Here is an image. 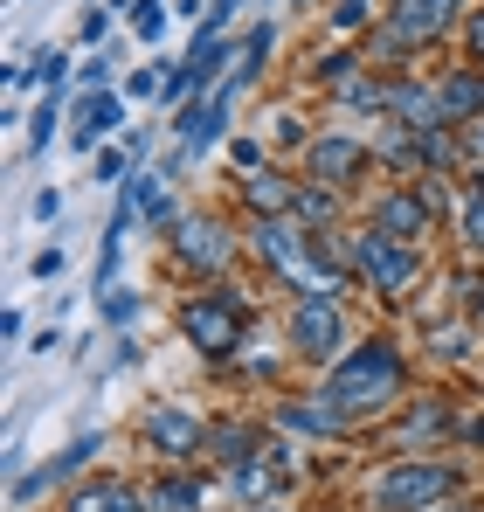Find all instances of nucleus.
Instances as JSON below:
<instances>
[{"label":"nucleus","mask_w":484,"mask_h":512,"mask_svg":"<svg viewBox=\"0 0 484 512\" xmlns=\"http://www.w3.org/2000/svg\"><path fill=\"white\" fill-rule=\"evenodd\" d=\"M408 388V360L395 340H360L346 346L339 360H332V374H325V409L339 416V423H367V416H381V409H395Z\"/></svg>","instance_id":"nucleus-1"},{"label":"nucleus","mask_w":484,"mask_h":512,"mask_svg":"<svg viewBox=\"0 0 484 512\" xmlns=\"http://www.w3.org/2000/svg\"><path fill=\"white\" fill-rule=\"evenodd\" d=\"M464 485L457 464H436V457H402L374 478V512H436L450 492Z\"/></svg>","instance_id":"nucleus-2"},{"label":"nucleus","mask_w":484,"mask_h":512,"mask_svg":"<svg viewBox=\"0 0 484 512\" xmlns=\"http://www.w3.org/2000/svg\"><path fill=\"white\" fill-rule=\"evenodd\" d=\"M242 326H249V305H242L236 291H208V298L180 305V333H187V346H201L208 360H229L242 346Z\"/></svg>","instance_id":"nucleus-3"},{"label":"nucleus","mask_w":484,"mask_h":512,"mask_svg":"<svg viewBox=\"0 0 484 512\" xmlns=\"http://www.w3.org/2000/svg\"><path fill=\"white\" fill-rule=\"evenodd\" d=\"M346 256H353V277H367L381 298H402L408 284L422 277V256H415V243H395V236H381V229L346 236Z\"/></svg>","instance_id":"nucleus-4"},{"label":"nucleus","mask_w":484,"mask_h":512,"mask_svg":"<svg viewBox=\"0 0 484 512\" xmlns=\"http://www.w3.org/2000/svg\"><path fill=\"white\" fill-rule=\"evenodd\" d=\"M284 340L298 346L305 360H339V353H346V312H339V298H332V291H305V298L291 305Z\"/></svg>","instance_id":"nucleus-5"},{"label":"nucleus","mask_w":484,"mask_h":512,"mask_svg":"<svg viewBox=\"0 0 484 512\" xmlns=\"http://www.w3.org/2000/svg\"><path fill=\"white\" fill-rule=\"evenodd\" d=\"M443 208V194L422 180V187H388L381 201H374V229L381 236H395V243H415V236H429V215Z\"/></svg>","instance_id":"nucleus-6"},{"label":"nucleus","mask_w":484,"mask_h":512,"mask_svg":"<svg viewBox=\"0 0 484 512\" xmlns=\"http://www.w3.org/2000/svg\"><path fill=\"white\" fill-rule=\"evenodd\" d=\"M208 436H215V429L201 423L194 409H180V402H153V409H146V443H153L160 457H194Z\"/></svg>","instance_id":"nucleus-7"},{"label":"nucleus","mask_w":484,"mask_h":512,"mask_svg":"<svg viewBox=\"0 0 484 512\" xmlns=\"http://www.w3.org/2000/svg\"><path fill=\"white\" fill-rule=\"evenodd\" d=\"M173 256L194 263V270H222V263L236 256V236H229L215 215H180V229H173Z\"/></svg>","instance_id":"nucleus-8"},{"label":"nucleus","mask_w":484,"mask_h":512,"mask_svg":"<svg viewBox=\"0 0 484 512\" xmlns=\"http://www.w3.org/2000/svg\"><path fill=\"white\" fill-rule=\"evenodd\" d=\"M118 125H125V97H118V90H83V97H77V118H70V146L97 153Z\"/></svg>","instance_id":"nucleus-9"},{"label":"nucleus","mask_w":484,"mask_h":512,"mask_svg":"<svg viewBox=\"0 0 484 512\" xmlns=\"http://www.w3.org/2000/svg\"><path fill=\"white\" fill-rule=\"evenodd\" d=\"M457 14H464V0H395L388 28L402 42H436L443 28H457Z\"/></svg>","instance_id":"nucleus-10"},{"label":"nucleus","mask_w":484,"mask_h":512,"mask_svg":"<svg viewBox=\"0 0 484 512\" xmlns=\"http://www.w3.org/2000/svg\"><path fill=\"white\" fill-rule=\"evenodd\" d=\"M90 457H97V436H77V443H70V450H63L56 464H42V471H21V478H14V506H28V499H42L49 485L77 478V471L90 464Z\"/></svg>","instance_id":"nucleus-11"},{"label":"nucleus","mask_w":484,"mask_h":512,"mask_svg":"<svg viewBox=\"0 0 484 512\" xmlns=\"http://www.w3.org/2000/svg\"><path fill=\"white\" fill-rule=\"evenodd\" d=\"M360 167H367V146H360V139H346V132L312 139V173H319V180L346 187V180H360Z\"/></svg>","instance_id":"nucleus-12"},{"label":"nucleus","mask_w":484,"mask_h":512,"mask_svg":"<svg viewBox=\"0 0 484 512\" xmlns=\"http://www.w3.org/2000/svg\"><path fill=\"white\" fill-rule=\"evenodd\" d=\"M125 194L139 201V215H146L153 229H180V208H173V194L160 187V173H139V180H132Z\"/></svg>","instance_id":"nucleus-13"},{"label":"nucleus","mask_w":484,"mask_h":512,"mask_svg":"<svg viewBox=\"0 0 484 512\" xmlns=\"http://www.w3.org/2000/svg\"><path fill=\"white\" fill-rule=\"evenodd\" d=\"M153 499H139L132 485H83L77 499H70V512H146Z\"/></svg>","instance_id":"nucleus-14"},{"label":"nucleus","mask_w":484,"mask_h":512,"mask_svg":"<svg viewBox=\"0 0 484 512\" xmlns=\"http://www.w3.org/2000/svg\"><path fill=\"white\" fill-rule=\"evenodd\" d=\"M436 104H443V125H457V118H471V111H484V77H450V84L436 90Z\"/></svg>","instance_id":"nucleus-15"},{"label":"nucleus","mask_w":484,"mask_h":512,"mask_svg":"<svg viewBox=\"0 0 484 512\" xmlns=\"http://www.w3.org/2000/svg\"><path fill=\"white\" fill-rule=\"evenodd\" d=\"M249 208L256 215H284V208H298V187L284 173H249Z\"/></svg>","instance_id":"nucleus-16"},{"label":"nucleus","mask_w":484,"mask_h":512,"mask_svg":"<svg viewBox=\"0 0 484 512\" xmlns=\"http://www.w3.org/2000/svg\"><path fill=\"white\" fill-rule=\"evenodd\" d=\"M270 42H277V28L263 21V28H249V42L236 49V70H229V84L222 90H242V84H256V70H263V56H270Z\"/></svg>","instance_id":"nucleus-17"},{"label":"nucleus","mask_w":484,"mask_h":512,"mask_svg":"<svg viewBox=\"0 0 484 512\" xmlns=\"http://www.w3.org/2000/svg\"><path fill=\"white\" fill-rule=\"evenodd\" d=\"M208 443H215V457H222V464H236V471L256 457V429H249V423H222Z\"/></svg>","instance_id":"nucleus-18"},{"label":"nucleus","mask_w":484,"mask_h":512,"mask_svg":"<svg viewBox=\"0 0 484 512\" xmlns=\"http://www.w3.org/2000/svg\"><path fill=\"white\" fill-rule=\"evenodd\" d=\"M277 423H291V429H305V436H339V416H332V409H298V402H284V409H277Z\"/></svg>","instance_id":"nucleus-19"},{"label":"nucleus","mask_w":484,"mask_h":512,"mask_svg":"<svg viewBox=\"0 0 484 512\" xmlns=\"http://www.w3.org/2000/svg\"><path fill=\"white\" fill-rule=\"evenodd\" d=\"M63 70H70V63H63V49H35V63H28V70H7V84H28V77H35V84H63Z\"/></svg>","instance_id":"nucleus-20"},{"label":"nucleus","mask_w":484,"mask_h":512,"mask_svg":"<svg viewBox=\"0 0 484 512\" xmlns=\"http://www.w3.org/2000/svg\"><path fill=\"white\" fill-rule=\"evenodd\" d=\"M201 506V485L194 478H166V485H153V512H194Z\"/></svg>","instance_id":"nucleus-21"},{"label":"nucleus","mask_w":484,"mask_h":512,"mask_svg":"<svg viewBox=\"0 0 484 512\" xmlns=\"http://www.w3.org/2000/svg\"><path fill=\"white\" fill-rule=\"evenodd\" d=\"M139 312H146V298H139V291H125V284H104V319H111V326H132Z\"/></svg>","instance_id":"nucleus-22"},{"label":"nucleus","mask_w":484,"mask_h":512,"mask_svg":"<svg viewBox=\"0 0 484 512\" xmlns=\"http://www.w3.org/2000/svg\"><path fill=\"white\" fill-rule=\"evenodd\" d=\"M132 35H139V42H160L166 35V0H139V7H132Z\"/></svg>","instance_id":"nucleus-23"},{"label":"nucleus","mask_w":484,"mask_h":512,"mask_svg":"<svg viewBox=\"0 0 484 512\" xmlns=\"http://www.w3.org/2000/svg\"><path fill=\"white\" fill-rule=\"evenodd\" d=\"M464 243L484 250V180H471V194H464Z\"/></svg>","instance_id":"nucleus-24"},{"label":"nucleus","mask_w":484,"mask_h":512,"mask_svg":"<svg viewBox=\"0 0 484 512\" xmlns=\"http://www.w3.org/2000/svg\"><path fill=\"white\" fill-rule=\"evenodd\" d=\"M125 160H132L125 146H97V187H132L125 180Z\"/></svg>","instance_id":"nucleus-25"},{"label":"nucleus","mask_w":484,"mask_h":512,"mask_svg":"<svg viewBox=\"0 0 484 512\" xmlns=\"http://www.w3.org/2000/svg\"><path fill=\"white\" fill-rule=\"evenodd\" d=\"M298 222H305V229L332 222V194H325V187H298Z\"/></svg>","instance_id":"nucleus-26"},{"label":"nucleus","mask_w":484,"mask_h":512,"mask_svg":"<svg viewBox=\"0 0 484 512\" xmlns=\"http://www.w3.org/2000/svg\"><path fill=\"white\" fill-rule=\"evenodd\" d=\"M443 429H450V409H443V402H429V409H415V416H408V443H415V436H443Z\"/></svg>","instance_id":"nucleus-27"},{"label":"nucleus","mask_w":484,"mask_h":512,"mask_svg":"<svg viewBox=\"0 0 484 512\" xmlns=\"http://www.w3.org/2000/svg\"><path fill=\"white\" fill-rule=\"evenodd\" d=\"M56 118H63V111H56V90H49V97L35 104V132H28V146H35V153L49 146V132H56Z\"/></svg>","instance_id":"nucleus-28"},{"label":"nucleus","mask_w":484,"mask_h":512,"mask_svg":"<svg viewBox=\"0 0 484 512\" xmlns=\"http://www.w3.org/2000/svg\"><path fill=\"white\" fill-rule=\"evenodd\" d=\"M332 28H339V35L367 28V0H339V7H332Z\"/></svg>","instance_id":"nucleus-29"},{"label":"nucleus","mask_w":484,"mask_h":512,"mask_svg":"<svg viewBox=\"0 0 484 512\" xmlns=\"http://www.w3.org/2000/svg\"><path fill=\"white\" fill-rule=\"evenodd\" d=\"M35 215H42V222H56V215H63V194H56V187H42V194H35Z\"/></svg>","instance_id":"nucleus-30"},{"label":"nucleus","mask_w":484,"mask_h":512,"mask_svg":"<svg viewBox=\"0 0 484 512\" xmlns=\"http://www.w3.org/2000/svg\"><path fill=\"white\" fill-rule=\"evenodd\" d=\"M104 70H111V63H104V56H90V63L77 70V84H83V90H97V84H104Z\"/></svg>","instance_id":"nucleus-31"},{"label":"nucleus","mask_w":484,"mask_h":512,"mask_svg":"<svg viewBox=\"0 0 484 512\" xmlns=\"http://www.w3.org/2000/svg\"><path fill=\"white\" fill-rule=\"evenodd\" d=\"M35 277H63V250H42V256H35Z\"/></svg>","instance_id":"nucleus-32"},{"label":"nucleus","mask_w":484,"mask_h":512,"mask_svg":"<svg viewBox=\"0 0 484 512\" xmlns=\"http://www.w3.org/2000/svg\"><path fill=\"white\" fill-rule=\"evenodd\" d=\"M242 0H215V7H208V14H215V21H229V14H236Z\"/></svg>","instance_id":"nucleus-33"},{"label":"nucleus","mask_w":484,"mask_h":512,"mask_svg":"<svg viewBox=\"0 0 484 512\" xmlns=\"http://www.w3.org/2000/svg\"><path fill=\"white\" fill-rule=\"evenodd\" d=\"M471 49H478V56H484V14H478V21H471Z\"/></svg>","instance_id":"nucleus-34"},{"label":"nucleus","mask_w":484,"mask_h":512,"mask_svg":"<svg viewBox=\"0 0 484 512\" xmlns=\"http://www.w3.org/2000/svg\"><path fill=\"white\" fill-rule=\"evenodd\" d=\"M471 312H478V319H484V284H478V298H471Z\"/></svg>","instance_id":"nucleus-35"},{"label":"nucleus","mask_w":484,"mask_h":512,"mask_svg":"<svg viewBox=\"0 0 484 512\" xmlns=\"http://www.w3.org/2000/svg\"><path fill=\"white\" fill-rule=\"evenodd\" d=\"M443 512H484V506H443Z\"/></svg>","instance_id":"nucleus-36"},{"label":"nucleus","mask_w":484,"mask_h":512,"mask_svg":"<svg viewBox=\"0 0 484 512\" xmlns=\"http://www.w3.org/2000/svg\"><path fill=\"white\" fill-rule=\"evenodd\" d=\"M256 512H291V506H256Z\"/></svg>","instance_id":"nucleus-37"},{"label":"nucleus","mask_w":484,"mask_h":512,"mask_svg":"<svg viewBox=\"0 0 484 512\" xmlns=\"http://www.w3.org/2000/svg\"><path fill=\"white\" fill-rule=\"evenodd\" d=\"M478 443H484V423H478Z\"/></svg>","instance_id":"nucleus-38"},{"label":"nucleus","mask_w":484,"mask_h":512,"mask_svg":"<svg viewBox=\"0 0 484 512\" xmlns=\"http://www.w3.org/2000/svg\"><path fill=\"white\" fill-rule=\"evenodd\" d=\"M298 7H305V0H298Z\"/></svg>","instance_id":"nucleus-39"}]
</instances>
